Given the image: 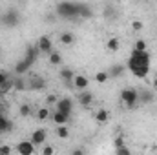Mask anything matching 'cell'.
Instances as JSON below:
<instances>
[{"label": "cell", "mask_w": 157, "mask_h": 155, "mask_svg": "<svg viewBox=\"0 0 157 155\" xmlns=\"http://www.w3.org/2000/svg\"><path fill=\"white\" fill-rule=\"evenodd\" d=\"M71 84H73V88L78 89V91H86V89H88V86H90V78L84 77V75H75Z\"/></svg>", "instance_id": "obj_11"}, {"label": "cell", "mask_w": 157, "mask_h": 155, "mask_svg": "<svg viewBox=\"0 0 157 155\" xmlns=\"http://www.w3.org/2000/svg\"><path fill=\"white\" fill-rule=\"evenodd\" d=\"M124 71H126V66L124 64H113L108 70V75H110V78H119V77L124 75Z\"/></svg>", "instance_id": "obj_14"}, {"label": "cell", "mask_w": 157, "mask_h": 155, "mask_svg": "<svg viewBox=\"0 0 157 155\" xmlns=\"http://www.w3.org/2000/svg\"><path fill=\"white\" fill-rule=\"evenodd\" d=\"M46 139H48V130H44V128H39V130H35L33 133H31V142L35 144V146H42V144H46Z\"/></svg>", "instance_id": "obj_7"}, {"label": "cell", "mask_w": 157, "mask_h": 155, "mask_svg": "<svg viewBox=\"0 0 157 155\" xmlns=\"http://www.w3.org/2000/svg\"><path fill=\"white\" fill-rule=\"evenodd\" d=\"M152 86H154V89H157V75L154 77V82H152Z\"/></svg>", "instance_id": "obj_38"}, {"label": "cell", "mask_w": 157, "mask_h": 155, "mask_svg": "<svg viewBox=\"0 0 157 155\" xmlns=\"http://www.w3.org/2000/svg\"><path fill=\"white\" fill-rule=\"evenodd\" d=\"M53 153H55V148H53L51 144H49V146H48V144H46V146H42L40 155H53Z\"/></svg>", "instance_id": "obj_30"}, {"label": "cell", "mask_w": 157, "mask_h": 155, "mask_svg": "<svg viewBox=\"0 0 157 155\" xmlns=\"http://www.w3.org/2000/svg\"><path fill=\"white\" fill-rule=\"evenodd\" d=\"M0 155H11V146H0Z\"/></svg>", "instance_id": "obj_35"}, {"label": "cell", "mask_w": 157, "mask_h": 155, "mask_svg": "<svg viewBox=\"0 0 157 155\" xmlns=\"http://www.w3.org/2000/svg\"><path fill=\"white\" fill-rule=\"evenodd\" d=\"M91 15H93L91 7L84 2H78V18H90Z\"/></svg>", "instance_id": "obj_17"}, {"label": "cell", "mask_w": 157, "mask_h": 155, "mask_svg": "<svg viewBox=\"0 0 157 155\" xmlns=\"http://www.w3.org/2000/svg\"><path fill=\"white\" fill-rule=\"evenodd\" d=\"M108 78H110L108 71H97V73H95V82H99V84L108 82Z\"/></svg>", "instance_id": "obj_25"}, {"label": "cell", "mask_w": 157, "mask_h": 155, "mask_svg": "<svg viewBox=\"0 0 157 155\" xmlns=\"http://www.w3.org/2000/svg\"><path fill=\"white\" fill-rule=\"evenodd\" d=\"M133 51H146V42L143 39L135 40V44H133Z\"/></svg>", "instance_id": "obj_29"}, {"label": "cell", "mask_w": 157, "mask_h": 155, "mask_svg": "<svg viewBox=\"0 0 157 155\" xmlns=\"http://www.w3.org/2000/svg\"><path fill=\"white\" fill-rule=\"evenodd\" d=\"M13 131V122L6 115H0V133H11Z\"/></svg>", "instance_id": "obj_15"}, {"label": "cell", "mask_w": 157, "mask_h": 155, "mask_svg": "<svg viewBox=\"0 0 157 155\" xmlns=\"http://www.w3.org/2000/svg\"><path fill=\"white\" fill-rule=\"evenodd\" d=\"M0 115H4V106L0 104Z\"/></svg>", "instance_id": "obj_39"}, {"label": "cell", "mask_w": 157, "mask_h": 155, "mask_svg": "<svg viewBox=\"0 0 157 155\" xmlns=\"http://www.w3.org/2000/svg\"><path fill=\"white\" fill-rule=\"evenodd\" d=\"M137 97H139V104H152L155 99L152 89H137Z\"/></svg>", "instance_id": "obj_9"}, {"label": "cell", "mask_w": 157, "mask_h": 155, "mask_svg": "<svg viewBox=\"0 0 157 155\" xmlns=\"http://www.w3.org/2000/svg\"><path fill=\"white\" fill-rule=\"evenodd\" d=\"M18 113H20V117H29L31 115V106L29 104H20V110H18Z\"/></svg>", "instance_id": "obj_27"}, {"label": "cell", "mask_w": 157, "mask_h": 155, "mask_svg": "<svg viewBox=\"0 0 157 155\" xmlns=\"http://www.w3.org/2000/svg\"><path fill=\"white\" fill-rule=\"evenodd\" d=\"M55 106H57V112H60V113H64V115L71 117V112H73V100H71L70 97H62V99H59Z\"/></svg>", "instance_id": "obj_5"}, {"label": "cell", "mask_w": 157, "mask_h": 155, "mask_svg": "<svg viewBox=\"0 0 157 155\" xmlns=\"http://www.w3.org/2000/svg\"><path fill=\"white\" fill-rule=\"evenodd\" d=\"M150 62H152V57L148 51H133L132 49V55L128 59V64L126 68L132 71V75L137 78H146L150 73Z\"/></svg>", "instance_id": "obj_1"}, {"label": "cell", "mask_w": 157, "mask_h": 155, "mask_svg": "<svg viewBox=\"0 0 157 155\" xmlns=\"http://www.w3.org/2000/svg\"><path fill=\"white\" fill-rule=\"evenodd\" d=\"M115 155H132V152H130V148H128V146H122V148L115 150Z\"/></svg>", "instance_id": "obj_33"}, {"label": "cell", "mask_w": 157, "mask_h": 155, "mask_svg": "<svg viewBox=\"0 0 157 155\" xmlns=\"http://www.w3.org/2000/svg\"><path fill=\"white\" fill-rule=\"evenodd\" d=\"M48 57H49V64H51V66H60V64H62V57H60L59 51H53V53H49Z\"/></svg>", "instance_id": "obj_22"}, {"label": "cell", "mask_w": 157, "mask_h": 155, "mask_svg": "<svg viewBox=\"0 0 157 155\" xmlns=\"http://www.w3.org/2000/svg\"><path fill=\"white\" fill-rule=\"evenodd\" d=\"M9 78H11V77H9V73H7L6 70H0V86H2V84H6Z\"/></svg>", "instance_id": "obj_32"}, {"label": "cell", "mask_w": 157, "mask_h": 155, "mask_svg": "<svg viewBox=\"0 0 157 155\" xmlns=\"http://www.w3.org/2000/svg\"><path fill=\"white\" fill-rule=\"evenodd\" d=\"M35 117L39 120H48V119H51V112L48 108H40V110H37V115Z\"/></svg>", "instance_id": "obj_23"}, {"label": "cell", "mask_w": 157, "mask_h": 155, "mask_svg": "<svg viewBox=\"0 0 157 155\" xmlns=\"http://www.w3.org/2000/svg\"><path fill=\"white\" fill-rule=\"evenodd\" d=\"M31 68H33V62H29V60H26V59H20V60L15 64V73L20 75V73H26V71L31 70Z\"/></svg>", "instance_id": "obj_12"}, {"label": "cell", "mask_w": 157, "mask_h": 155, "mask_svg": "<svg viewBox=\"0 0 157 155\" xmlns=\"http://www.w3.org/2000/svg\"><path fill=\"white\" fill-rule=\"evenodd\" d=\"M73 77H75V71L73 70H70V68H62L60 70V78L64 80V82H68L70 86H73L71 82H73Z\"/></svg>", "instance_id": "obj_18"}, {"label": "cell", "mask_w": 157, "mask_h": 155, "mask_svg": "<svg viewBox=\"0 0 157 155\" xmlns=\"http://www.w3.org/2000/svg\"><path fill=\"white\" fill-rule=\"evenodd\" d=\"M119 47H121V42H119L117 37H112V39H108V42H106V49H108V51L115 53V51H119Z\"/></svg>", "instance_id": "obj_20"}, {"label": "cell", "mask_w": 157, "mask_h": 155, "mask_svg": "<svg viewBox=\"0 0 157 155\" xmlns=\"http://www.w3.org/2000/svg\"><path fill=\"white\" fill-rule=\"evenodd\" d=\"M0 22L6 28H15L20 24V13L17 9H7L4 15H0Z\"/></svg>", "instance_id": "obj_4"}, {"label": "cell", "mask_w": 157, "mask_h": 155, "mask_svg": "<svg viewBox=\"0 0 157 155\" xmlns=\"http://www.w3.org/2000/svg\"><path fill=\"white\" fill-rule=\"evenodd\" d=\"M55 9H57V15L62 17V18H68V20L78 18V4L77 2H59L55 6Z\"/></svg>", "instance_id": "obj_2"}, {"label": "cell", "mask_w": 157, "mask_h": 155, "mask_svg": "<svg viewBox=\"0 0 157 155\" xmlns=\"http://www.w3.org/2000/svg\"><path fill=\"white\" fill-rule=\"evenodd\" d=\"M73 42H75L73 33H70V31H64V33L60 35V44H64V46H71Z\"/></svg>", "instance_id": "obj_21"}, {"label": "cell", "mask_w": 157, "mask_h": 155, "mask_svg": "<svg viewBox=\"0 0 157 155\" xmlns=\"http://www.w3.org/2000/svg\"><path fill=\"white\" fill-rule=\"evenodd\" d=\"M29 88L35 89V91H42L46 88V80L42 77H39V75H35V77H31V80H29Z\"/></svg>", "instance_id": "obj_16"}, {"label": "cell", "mask_w": 157, "mask_h": 155, "mask_svg": "<svg viewBox=\"0 0 157 155\" xmlns=\"http://www.w3.org/2000/svg\"><path fill=\"white\" fill-rule=\"evenodd\" d=\"M37 47H39L40 53L49 55V53H53V40L49 39L48 35H42V37L37 40Z\"/></svg>", "instance_id": "obj_6"}, {"label": "cell", "mask_w": 157, "mask_h": 155, "mask_svg": "<svg viewBox=\"0 0 157 155\" xmlns=\"http://www.w3.org/2000/svg\"><path fill=\"white\" fill-rule=\"evenodd\" d=\"M11 89H15V88H13V78H9V80H7L6 84H2V86H0V93H2V95L9 93Z\"/></svg>", "instance_id": "obj_26"}, {"label": "cell", "mask_w": 157, "mask_h": 155, "mask_svg": "<svg viewBox=\"0 0 157 155\" xmlns=\"http://www.w3.org/2000/svg\"><path fill=\"white\" fill-rule=\"evenodd\" d=\"M95 120L99 122V124H104V122H108V119H110V113H108V110H104V108H101V110H97L95 112Z\"/></svg>", "instance_id": "obj_19"}, {"label": "cell", "mask_w": 157, "mask_h": 155, "mask_svg": "<svg viewBox=\"0 0 157 155\" xmlns=\"http://www.w3.org/2000/svg\"><path fill=\"white\" fill-rule=\"evenodd\" d=\"M55 131H57V137L59 139H68L70 137V128L68 126H59Z\"/></svg>", "instance_id": "obj_24"}, {"label": "cell", "mask_w": 157, "mask_h": 155, "mask_svg": "<svg viewBox=\"0 0 157 155\" xmlns=\"http://www.w3.org/2000/svg\"><path fill=\"white\" fill-rule=\"evenodd\" d=\"M17 152H18V155H33L35 153V144L31 141H20L17 144Z\"/></svg>", "instance_id": "obj_8"}, {"label": "cell", "mask_w": 157, "mask_h": 155, "mask_svg": "<svg viewBox=\"0 0 157 155\" xmlns=\"http://www.w3.org/2000/svg\"><path fill=\"white\" fill-rule=\"evenodd\" d=\"M132 28H133L135 31H139V29L143 28V22H139V20H133V22H132Z\"/></svg>", "instance_id": "obj_36"}, {"label": "cell", "mask_w": 157, "mask_h": 155, "mask_svg": "<svg viewBox=\"0 0 157 155\" xmlns=\"http://www.w3.org/2000/svg\"><path fill=\"white\" fill-rule=\"evenodd\" d=\"M70 115H64V113H60V112H55V113H51V120L57 124V126H68V122H70Z\"/></svg>", "instance_id": "obj_13"}, {"label": "cell", "mask_w": 157, "mask_h": 155, "mask_svg": "<svg viewBox=\"0 0 157 155\" xmlns=\"http://www.w3.org/2000/svg\"><path fill=\"white\" fill-rule=\"evenodd\" d=\"M13 88L18 89V91H24L26 89V82L22 78H13Z\"/></svg>", "instance_id": "obj_28"}, {"label": "cell", "mask_w": 157, "mask_h": 155, "mask_svg": "<svg viewBox=\"0 0 157 155\" xmlns=\"http://www.w3.org/2000/svg\"><path fill=\"white\" fill-rule=\"evenodd\" d=\"M70 155H84V150H82V148H73Z\"/></svg>", "instance_id": "obj_37"}, {"label": "cell", "mask_w": 157, "mask_h": 155, "mask_svg": "<svg viewBox=\"0 0 157 155\" xmlns=\"http://www.w3.org/2000/svg\"><path fill=\"white\" fill-rule=\"evenodd\" d=\"M113 146H115V150L122 148V146H126V144H124V137H122V135H117V137H115V142H113Z\"/></svg>", "instance_id": "obj_31"}, {"label": "cell", "mask_w": 157, "mask_h": 155, "mask_svg": "<svg viewBox=\"0 0 157 155\" xmlns=\"http://www.w3.org/2000/svg\"><path fill=\"white\" fill-rule=\"evenodd\" d=\"M121 102L126 108H135L139 104V97H137V89L135 88H124L121 91Z\"/></svg>", "instance_id": "obj_3"}, {"label": "cell", "mask_w": 157, "mask_h": 155, "mask_svg": "<svg viewBox=\"0 0 157 155\" xmlns=\"http://www.w3.org/2000/svg\"><path fill=\"white\" fill-rule=\"evenodd\" d=\"M57 100H59L57 95H48V97H46V102H48V104H57Z\"/></svg>", "instance_id": "obj_34"}, {"label": "cell", "mask_w": 157, "mask_h": 155, "mask_svg": "<svg viewBox=\"0 0 157 155\" xmlns=\"http://www.w3.org/2000/svg\"><path fill=\"white\" fill-rule=\"evenodd\" d=\"M93 99H95L93 93L88 91V89H86V91H78V95H77V102L82 106V108H88V106L93 102Z\"/></svg>", "instance_id": "obj_10"}]
</instances>
